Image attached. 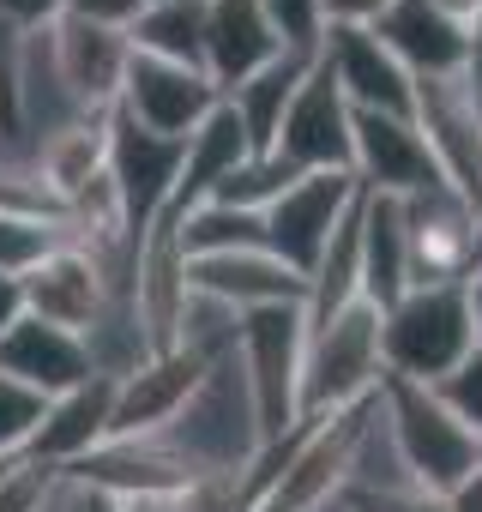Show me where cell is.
I'll list each match as a JSON object with an SVG mask.
<instances>
[{
    "label": "cell",
    "mask_w": 482,
    "mask_h": 512,
    "mask_svg": "<svg viewBox=\"0 0 482 512\" xmlns=\"http://www.w3.org/2000/svg\"><path fill=\"white\" fill-rule=\"evenodd\" d=\"M296 181V169L284 163V157H272V151H254L241 169H229L223 181H217V193H211V205H235V211H260L266 217V205L284 193Z\"/></svg>",
    "instance_id": "f1b7e54d"
},
{
    "label": "cell",
    "mask_w": 482,
    "mask_h": 512,
    "mask_svg": "<svg viewBox=\"0 0 482 512\" xmlns=\"http://www.w3.org/2000/svg\"><path fill=\"white\" fill-rule=\"evenodd\" d=\"M19 320H25V284L0 272V338H7Z\"/></svg>",
    "instance_id": "74e56055"
},
{
    "label": "cell",
    "mask_w": 482,
    "mask_h": 512,
    "mask_svg": "<svg viewBox=\"0 0 482 512\" xmlns=\"http://www.w3.org/2000/svg\"><path fill=\"white\" fill-rule=\"evenodd\" d=\"M350 175L362 181V193H380V199H410V193L446 187L416 121L368 115V109H356V121H350Z\"/></svg>",
    "instance_id": "9c48e42d"
},
{
    "label": "cell",
    "mask_w": 482,
    "mask_h": 512,
    "mask_svg": "<svg viewBox=\"0 0 482 512\" xmlns=\"http://www.w3.org/2000/svg\"><path fill=\"white\" fill-rule=\"evenodd\" d=\"M416 133L428 139V157L452 193H464L482 211V109L464 85V73L446 79H416Z\"/></svg>",
    "instance_id": "52a82bcc"
},
{
    "label": "cell",
    "mask_w": 482,
    "mask_h": 512,
    "mask_svg": "<svg viewBox=\"0 0 482 512\" xmlns=\"http://www.w3.org/2000/svg\"><path fill=\"white\" fill-rule=\"evenodd\" d=\"M356 241H362V302L368 308H392L410 290V253H404V211H398V199L362 193Z\"/></svg>",
    "instance_id": "cb8c5ba5"
},
{
    "label": "cell",
    "mask_w": 482,
    "mask_h": 512,
    "mask_svg": "<svg viewBox=\"0 0 482 512\" xmlns=\"http://www.w3.org/2000/svg\"><path fill=\"white\" fill-rule=\"evenodd\" d=\"M446 512H482V464H476L452 494H446Z\"/></svg>",
    "instance_id": "f35d334b"
},
{
    "label": "cell",
    "mask_w": 482,
    "mask_h": 512,
    "mask_svg": "<svg viewBox=\"0 0 482 512\" xmlns=\"http://www.w3.org/2000/svg\"><path fill=\"white\" fill-rule=\"evenodd\" d=\"M61 13H67V0H0V19H7L13 31H49V25H61Z\"/></svg>",
    "instance_id": "d590c367"
},
{
    "label": "cell",
    "mask_w": 482,
    "mask_h": 512,
    "mask_svg": "<svg viewBox=\"0 0 482 512\" xmlns=\"http://www.w3.org/2000/svg\"><path fill=\"white\" fill-rule=\"evenodd\" d=\"M470 350H476V332H470V314H464V284L404 290L392 308H380V362H386V380L434 386Z\"/></svg>",
    "instance_id": "6da1fadb"
},
{
    "label": "cell",
    "mask_w": 482,
    "mask_h": 512,
    "mask_svg": "<svg viewBox=\"0 0 482 512\" xmlns=\"http://www.w3.org/2000/svg\"><path fill=\"white\" fill-rule=\"evenodd\" d=\"M434 398H440V404L470 428V434H482V344H476V350L446 374V380H434Z\"/></svg>",
    "instance_id": "d6a6232c"
},
{
    "label": "cell",
    "mask_w": 482,
    "mask_h": 512,
    "mask_svg": "<svg viewBox=\"0 0 482 512\" xmlns=\"http://www.w3.org/2000/svg\"><path fill=\"white\" fill-rule=\"evenodd\" d=\"M217 85L193 67H169V61H151V55H133L127 61V79H121V97H115V115H127L133 127L145 133H163V139H187L211 109H217Z\"/></svg>",
    "instance_id": "8fae6325"
},
{
    "label": "cell",
    "mask_w": 482,
    "mask_h": 512,
    "mask_svg": "<svg viewBox=\"0 0 482 512\" xmlns=\"http://www.w3.org/2000/svg\"><path fill=\"white\" fill-rule=\"evenodd\" d=\"M49 43H55V67H61V85L73 91V103H79L85 115H109L115 97H121L127 61H133L127 31H103V25L61 19V25L49 31Z\"/></svg>",
    "instance_id": "e0dca14e"
},
{
    "label": "cell",
    "mask_w": 482,
    "mask_h": 512,
    "mask_svg": "<svg viewBox=\"0 0 482 512\" xmlns=\"http://www.w3.org/2000/svg\"><path fill=\"white\" fill-rule=\"evenodd\" d=\"M175 169H181V139L145 133V127H133L127 115L109 109V181L121 193V211H127L133 235H145L169 211Z\"/></svg>",
    "instance_id": "7c38bea8"
},
{
    "label": "cell",
    "mask_w": 482,
    "mask_h": 512,
    "mask_svg": "<svg viewBox=\"0 0 482 512\" xmlns=\"http://www.w3.org/2000/svg\"><path fill=\"white\" fill-rule=\"evenodd\" d=\"M55 494H61V470L37 458H13L0 470V512H49Z\"/></svg>",
    "instance_id": "f546056e"
},
{
    "label": "cell",
    "mask_w": 482,
    "mask_h": 512,
    "mask_svg": "<svg viewBox=\"0 0 482 512\" xmlns=\"http://www.w3.org/2000/svg\"><path fill=\"white\" fill-rule=\"evenodd\" d=\"M181 253L187 260H211V253H241V247H266V217L260 211H235V205H193L175 217Z\"/></svg>",
    "instance_id": "4316f807"
},
{
    "label": "cell",
    "mask_w": 482,
    "mask_h": 512,
    "mask_svg": "<svg viewBox=\"0 0 482 512\" xmlns=\"http://www.w3.org/2000/svg\"><path fill=\"white\" fill-rule=\"evenodd\" d=\"M350 121H356V109L332 85L326 61L314 55V67H308V79H302V91H296L278 139H272V157H284L296 175H320V169L350 175Z\"/></svg>",
    "instance_id": "30bf717a"
},
{
    "label": "cell",
    "mask_w": 482,
    "mask_h": 512,
    "mask_svg": "<svg viewBox=\"0 0 482 512\" xmlns=\"http://www.w3.org/2000/svg\"><path fill=\"white\" fill-rule=\"evenodd\" d=\"M109 404H115V380L109 374H91L85 386L49 398L43 422H37L31 446H25V458H37L49 470H73L79 458H91L109 440Z\"/></svg>",
    "instance_id": "ffe728a7"
},
{
    "label": "cell",
    "mask_w": 482,
    "mask_h": 512,
    "mask_svg": "<svg viewBox=\"0 0 482 512\" xmlns=\"http://www.w3.org/2000/svg\"><path fill=\"white\" fill-rule=\"evenodd\" d=\"M187 290L223 302L229 314H260V308H302L308 284L266 247L241 253H211V260H187Z\"/></svg>",
    "instance_id": "9a60e30c"
},
{
    "label": "cell",
    "mask_w": 482,
    "mask_h": 512,
    "mask_svg": "<svg viewBox=\"0 0 482 512\" xmlns=\"http://www.w3.org/2000/svg\"><path fill=\"white\" fill-rule=\"evenodd\" d=\"M464 314H470V332H476V344H482V260L464 272Z\"/></svg>",
    "instance_id": "ab89813d"
},
{
    "label": "cell",
    "mask_w": 482,
    "mask_h": 512,
    "mask_svg": "<svg viewBox=\"0 0 482 512\" xmlns=\"http://www.w3.org/2000/svg\"><path fill=\"white\" fill-rule=\"evenodd\" d=\"M362 199V181L344 175V169H320V175H296L272 205H266V253H278V260L308 284L320 253L332 247L338 223L356 211Z\"/></svg>",
    "instance_id": "8992f818"
},
{
    "label": "cell",
    "mask_w": 482,
    "mask_h": 512,
    "mask_svg": "<svg viewBox=\"0 0 482 512\" xmlns=\"http://www.w3.org/2000/svg\"><path fill=\"white\" fill-rule=\"evenodd\" d=\"M428 7H434L440 19H452V25H464V31H470V25L482 19V0H428Z\"/></svg>",
    "instance_id": "60d3db41"
},
{
    "label": "cell",
    "mask_w": 482,
    "mask_h": 512,
    "mask_svg": "<svg viewBox=\"0 0 482 512\" xmlns=\"http://www.w3.org/2000/svg\"><path fill=\"white\" fill-rule=\"evenodd\" d=\"M0 374L31 386L37 398H61L73 386H85L97 368H91V350H85L79 332H61V326L25 314L7 338H0Z\"/></svg>",
    "instance_id": "d6986e66"
},
{
    "label": "cell",
    "mask_w": 482,
    "mask_h": 512,
    "mask_svg": "<svg viewBox=\"0 0 482 512\" xmlns=\"http://www.w3.org/2000/svg\"><path fill=\"white\" fill-rule=\"evenodd\" d=\"M272 31L284 37L290 55H320V37H326V19H320V0H260Z\"/></svg>",
    "instance_id": "1f68e13d"
},
{
    "label": "cell",
    "mask_w": 482,
    "mask_h": 512,
    "mask_svg": "<svg viewBox=\"0 0 482 512\" xmlns=\"http://www.w3.org/2000/svg\"><path fill=\"white\" fill-rule=\"evenodd\" d=\"M25 157H31L37 181L49 187V199L67 211V199H79V193L109 169V115H79L73 127L37 139Z\"/></svg>",
    "instance_id": "603a6c76"
},
{
    "label": "cell",
    "mask_w": 482,
    "mask_h": 512,
    "mask_svg": "<svg viewBox=\"0 0 482 512\" xmlns=\"http://www.w3.org/2000/svg\"><path fill=\"white\" fill-rule=\"evenodd\" d=\"M211 374L205 356H187V350H163V356H145L133 374L115 380V404H109V440H145L157 428H169L187 398L199 392V380Z\"/></svg>",
    "instance_id": "4fadbf2b"
},
{
    "label": "cell",
    "mask_w": 482,
    "mask_h": 512,
    "mask_svg": "<svg viewBox=\"0 0 482 512\" xmlns=\"http://www.w3.org/2000/svg\"><path fill=\"white\" fill-rule=\"evenodd\" d=\"M404 211V253H410V290L464 284L476 266V205L452 187H428L398 199Z\"/></svg>",
    "instance_id": "ba28073f"
},
{
    "label": "cell",
    "mask_w": 482,
    "mask_h": 512,
    "mask_svg": "<svg viewBox=\"0 0 482 512\" xmlns=\"http://www.w3.org/2000/svg\"><path fill=\"white\" fill-rule=\"evenodd\" d=\"M368 410H374V398L356 410H338V416H302L296 452L278 470V482L260 494L254 512H332L350 488V464H356V440L368 428Z\"/></svg>",
    "instance_id": "5b68a950"
},
{
    "label": "cell",
    "mask_w": 482,
    "mask_h": 512,
    "mask_svg": "<svg viewBox=\"0 0 482 512\" xmlns=\"http://www.w3.org/2000/svg\"><path fill=\"white\" fill-rule=\"evenodd\" d=\"M139 13H145V0H67V13H61V19L103 25V31H133Z\"/></svg>",
    "instance_id": "e575fe53"
},
{
    "label": "cell",
    "mask_w": 482,
    "mask_h": 512,
    "mask_svg": "<svg viewBox=\"0 0 482 512\" xmlns=\"http://www.w3.org/2000/svg\"><path fill=\"white\" fill-rule=\"evenodd\" d=\"M43 404L49 398H37L31 386L0 374V458H25V446H31L37 422H43Z\"/></svg>",
    "instance_id": "4dcf8cb0"
},
{
    "label": "cell",
    "mask_w": 482,
    "mask_h": 512,
    "mask_svg": "<svg viewBox=\"0 0 482 512\" xmlns=\"http://www.w3.org/2000/svg\"><path fill=\"white\" fill-rule=\"evenodd\" d=\"M254 157V145H248V133H241V121L223 109V97H217V109L181 139V169H175V193H169V211L163 217H181V211H193V205H205L211 193H217V181L229 175V169H241Z\"/></svg>",
    "instance_id": "7402d4cb"
},
{
    "label": "cell",
    "mask_w": 482,
    "mask_h": 512,
    "mask_svg": "<svg viewBox=\"0 0 482 512\" xmlns=\"http://www.w3.org/2000/svg\"><path fill=\"white\" fill-rule=\"evenodd\" d=\"M476 260H482V211H476Z\"/></svg>",
    "instance_id": "b9f144b4"
},
{
    "label": "cell",
    "mask_w": 482,
    "mask_h": 512,
    "mask_svg": "<svg viewBox=\"0 0 482 512\" xmlns=\"http://www.w3.org/2000/svg\"><path fill=\"white\" fill-rule=\"evenodd\" d=\"M398 61L410 79H446V73H464V49H470V31L440 19L428 0H392V7L368 25Z\"/></svg>",
    "instance_id": "44dd1931"
},
{
    "label": "cell",
    "mask_w": 482,
    "mask_h": 512,
    "mask_svg": "<svg viewBox=\"0 0 482 512\" xmlns=\"http://www.w3.org/2000/svg\"><path fill=\"white\" fill-rule=\"evenodd\" d=\"M386 362H380V308L350 302L332 320L308 326L302 350V416H338L356 410L380 392Z\"/></svg>",
    "instance_id": "3957f363"
},
{
    "label": "cell",
    "mask_w": 482,
    "mask_h": 512,
    "mask_svg": "<svg viewBox=\"0 0 482 512\" xmlns=\"http://www.w3.org/2000/svg\"><path fill=\"white\" fill-rule=\"evenodd\" d=\"M344 512H446V494H428V488H356L338 500Z\"/></svg>",
    "instance_id": "836d02e7"
},
{
    "label": "cell",
    "mask_w": 482,
    "mask_h": 512,
    "mask_svg": "<svg viewBox=\"0 0 482 512\" xmlns=\"http://www.w3.org/2000/svg\"><path fill=\"white\" fill-rule=\"evenodd\" d=\"M308 67H314V55H278L272 67H260V73H248L241 85L223 91V109L241 121V133H248L254 151H272V139H278V127H284V115H290V103H296V91L308 79Z\"/></svg>",
    "instance_id": "d4e9b609"
},
{
    "label": "cell",
    "mask_w": 482,
    "mask_h": 512,
    "mask_svg": "<svg viewBox=\"0 0 482 512\" xmlns=\"http://www.w3.org/2000/svg\"><path fill=\"white\" fill-rule=\"evenodd\" d=\"M19 284H25V314H31V320H49V326H61V332H79V338L103 320L109 302H121V296L103 284L97 260H91V253H79V247H55L49 260L31 266Z\"/></svg>",
    "instance_id": "2e32d148"
},
{
    "label": "cell",
    "mask_w": 482,
    "mask_h": 512,
    "mask_svg": "<svg viewBox=\"0 0 482 512\" xmlns=\"http://www.w3.org/2000/svg\"><path fill=\"white\" fill-rule=\"evenodd\" d=\"M386 7L392 0H320V19H326V31H368Z\"/></svg>",
    "instance_id": "8d00e7d4"
},
{
    "label": "cell",
    "mask_w": 482,
    "mask_h": 512,
    "mask_svg": "<svg viewBox=\"0 0 482 512\" xmlns=\"http://www.w3.org/2000/svg\"><path fill=\"white\" fill-rule=\"evenodd\" d=\"M320 61L350 109H368V115H410L416 109V79L374 31H326Z\"/></svg>",
    "instance_id": "5bb4252c"
},
{
    "label": "cell",
    "mask_w": 482,
    "mask_h": 512,
    "mask_svg": "<svg viewBox=\"0 0 482 512\" xmlns=\"http://www.w3.org/2000/svg\"><path fill=\"white\" fill-rule=\"evenodd\" d=\"M278 55H290V49L272 31L260 0H205V79L217 91H229L248 73L272 67Z\"/></svg>",
    "instance_id": "ac0fdd59"
},
{
    "label": "cell",
    "mask_w": 482,
    "mask_h": 512,
    "mask_svg": "<svg viewBox=\"0 0 482 512\" xmlns=\"http://www.w3.org/2000/svg\"><path fill=\"white\" fill-rule=\"evenodd\" d=\"M302 350H308V320L302 308H260L241 314L235 332V368L248 380L260 446L284 440L302 422Z\"/></svg>",
    "instance_id": "277c9868"
},
{
    "label": "cell",
    "mask_w": 482,
    "mask_h": 512,
    "mask_svg": "<svg viewBox=\"0 0 482 512\" xmlns=\"http://www.w3.org/2000/svg\"><path fill=\"white\" fill-rule=\"evenodd\" d=\"M127 43H133V55L205 73V0H145Z\"/></svg>",
    "instance_id": "484cf974"
},
{
    "label": "cell",
    "mask_w": 482,
    "mask_h": 512,
    "mask_svg": "<svg viewBox=\"0 0 482 512\" xmlns=\"http://www.w3.org/2000/svg\"><path fill=\"white\" fill-rule=\"evenodd\" d=\"M380 422L392 434V452L404 458L410 482L428 494H452L476 464H482V434H470L434 386L416 380H380Z\"/></svg>",
    "instance_id": "7a4b0ae2"
},
{
    "label": "cell",
    "mask_w": 482,
    "mask_h": 512,
    "mask_svg": "<svg viewBox=\"0 0 482 512\" xmlns=\"http://www.w3.org/2000/svg\"><path fill=\"white\" fill-rule=\"evenodd\" d=\"M55 247H67V223L61 217H31V211H0V272L25 278L31 266H43Z\"/></svg>",
    "instance_id": "83f0119b"
}]
</instances>
